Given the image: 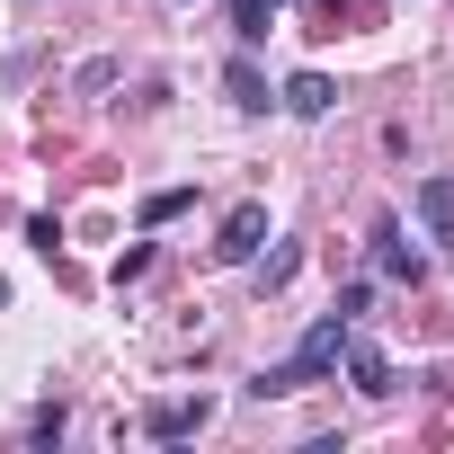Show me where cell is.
I'll list each match as a JSON object with an SVG mask.
<instances>
[{
    "mask_svg": "<svg viewBox=\"0 0 454 454\" xmlns=\"http://www.w3.org/2000/svg\"><path fill=\"white\" fill-rule=\"evenodd\" d=\"M419 232H427V241H454V169L419 178Z\"/></svg>",
    "mask_w": 454,
    "mask_h": 454,
    "instance_id": "5",
    "label": "cell"
},
{
    "mask_svg": "<svg viewBox=\"0 0 454 454\" xmlns=\"http://www.w3.org/2000/svg\"><path fill=\"white\" fill-rule=\"evenodd\" d=\"M259 241H268V205H232V214H223V241H214V259L250 268V259H259Z\"/></svg>",
    "mask_w": 454,
    "mask_h": 454,
    "instance_id": "2",
    "label": "cell"
},
{
    "mask_svg": "<svg viewBox=\"0 0 454 454\" xmlns=\"http://www.w3.org/2000/svg\"><path fill=\"white\" fill-rule=\"evenodd\" d=\"M223 90H232V107H250V116H268V107H277V90L259 81V63H250V54H232V72H223Z\"/></svg>",
    "mask_w": 454,
    "mask_h": 454,
    "instance_id": "7",
    "label": "cell"
},
{
    "mask_svg": "<svg viewBox=\"0 0 454 454\" xmlns=\"http://www.w3.org/2000/svg\"><path fill=\"white\" fill-rule=\"evenodd\" d=\"M294 268H303V250H294V241H286V250H268V268H259V286H268V294H277V286H286V277H294Z\"/></svg>",
    "mask_w": 454,
    "mask_h": 454,
    "instance_id": "12",
    "label": "cell"
},
{
    "mask_svg": "<svg viewBox=\"0 0 454 454\" xmlns=\"http://www.w3.org/2000/svg\"><path fill=\"white\" fill-rule=\"evenodd\" d=\"M339 365H348V383H356L365 401H383V392H392V356H383L374 339H356V330H348V356H339Z\"/></svg>",
    "mask_w": 454,
    "mask_h": 454,
    "instance_id": "4",
    "label": "cell"
},
{
    "mask_svg": "<svg viewBox=\"0 0 454 454\" xmlns=\"http://www.w3.org/2000/svg\"><path fill=\"white\" fill-rule=\"evenodd\" d=\"M374 268H383V277H410V286H419V277H427V259H419V250H410V241H401V223H392V214H383V223H374Z\"/></svg>",
    "mask_w": 454,
    "mask_h": 454,
    "instance_id": "6",
    "label": "cell"
},
{
    "mask_svg": "<svg viewBox=\"0 0 454 454\" xmlns=\"http://www.w3.org/2000/svg\"><path fill=\"white\" fill-rule=\"evenodd\" d=\"M286 107H294V116H330V107H339V90H330L321 72H294V81H286Z\"/></svg>",
    "mask_w": 454,
    "mask_h": 454,
    "instance_id": "8",
    "label": "cell"
},
{
    "mask_svg": "<svg viewBox=\"0 0 454 454\" xmlns=\"http://www.w3.org/2000/svg\"><path fill=\"white\" fill-rule=\"evenodd\" d=\"M268 19H277V0H232V36H241V45H259Z\"/></svg>",
    "mask_w": 454,
    "mask_h": 454,
    "instance_id": "9",
    "label": "cell"
},
{
    "mask_svg": "<svg viewBox=\"0 0 454 454\" xmlns=\"http://www.w3.org/2000/svg\"><path fill=\"white\" fill-rule=\"evenodd\" d=\"M63 427H72V419H63V401H45V410L27 419V445H63Z\"/></svg>",
    "mask_w": 454,
    "mask_h": 454,
    "instance_id": "11",
    "label": "cell"
},
{
    "mask_svg": "<svg viewBox=\"0 0 454 454\" xmlns=\"http://www.w3.org/2000/svg\"><path fill=\"white\" fill-rule=\"evenodd\" d=\"M205 419H214V401L196 392V401H152V419H143V427H152V445H187Z\"/></svg>",
    "mask_w": 454,
    "mask_h": 454,
    "instance_id": "3",
    "label": "cell"
},
{
    "mask_svg": "<svg viewBox=\"0 0 454 454\" xmlns=\"http://www.w3.org/2000/svg\"><path fill=\"white\" fill-rule=\"evenodd\" d=\"M348 330L356 321H339V312H321L303 339H294V356L286 365H268L259 383H250V401H277V392H303V383H330L339 374V356H348Z\"/></svg>",
    "mask_w": 454,
    "mask_h": 454,
    "instance_id": "1",
    "label": "cell"
},
{
    "mask_svg": "<svg viewBox=\"0 0 454 454\" xmlns=\"http://www.w3.org/2000/svg\"><path fill=\"white\" fill-rule=\"evenodd\" d=\"M365 303H374V286H365V277H356V286H339V303H330V312H339V321H356V312H365Z\"/></svg>",
    "mask_w": 454,
    "mask_h": 454,
    "instance_id": "13",
    "label": "cell"
},
{
    "mask_svg": "<svg viewBox=\"0 0 454 454\" xmlns=\"http://www.w3.org/2000/svg\"><path fill=\"white\" fill-rule=\"evenodd\" d=\"M187 205H196V196H187V187H160V196H143V223H152V232H160V223H178V214H187Z\"/></svg>",
    "mask_w": 454,
    "mask_h": 454,
    "instance_id": "10",
    "label": "cell"
}]
</instances>
